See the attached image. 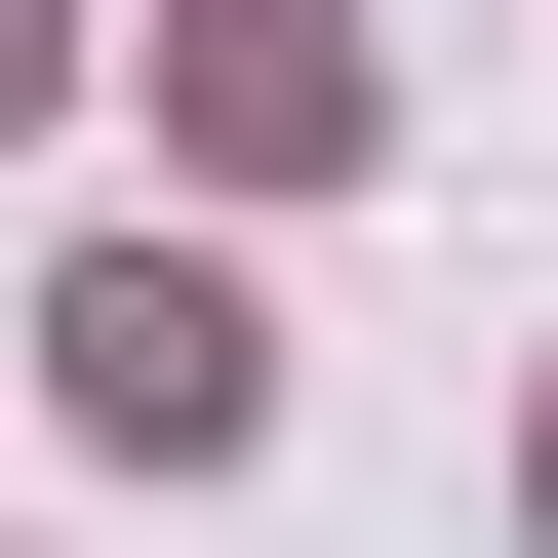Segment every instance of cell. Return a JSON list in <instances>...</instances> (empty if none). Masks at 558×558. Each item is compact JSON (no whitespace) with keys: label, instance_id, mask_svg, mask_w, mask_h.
Segmentation results:
<instances>
[{"label":"cell","instance_id":"1","mask_svg":"<svg viewBox=\"0 0 558 558\" xmlns=\"http://www.w3.org/2000/svg\"><path fill=\"white\" fill-rule=\"evenodd\" d=\"M40 360H81V439H120V478H240V399H279V360H240V279H160V240H120Z\"/></svg>","mask_w":558,"mask_h":558}]
</instances>
